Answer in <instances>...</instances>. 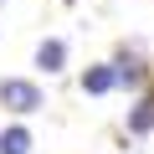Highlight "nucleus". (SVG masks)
<instances>
[{"label":"nucleus","instance_id":"nucleus-3","mask_svg":"<svg viewBox=\"0 0 154 154\" xmlns=\"http://www.w3.org/2000/svg\"><path fill=\"white\" fill-rule=\"evenodd\" d=\"M113 82H118V62H113V67L103 62V67H88V72H82V93H108Z\"/></svg>","mask_w":154,"mask_h":154},{"label":"nucleus","instance_id":"nucleus-5","mask_svg":"<svg viewBox=\"0 0 154 154\" xmlns=\"http://www.w3.org/2000/svg\"><path fill=\"white\" fill-rule=\"evenodd\" d=\"M0 154H31V134L26 128H5L0 134Z\"/></svg>","mask_w":154,"mask_h":154},{"label":"nucleus","instance_id":"nucleus-2","mask_svg":"<svg viewBox=\"0 0 154 154\" xmlns=\"http://www.w3.org/2000/svg\"><path fill=\"white\" fill-rule=\"evenodd\" d=\"M62 62H67V41H62V36H51V41L36 46V67H41V72H62Z\"/></svg>","mask_w":154,"mask_h":154},{"label":"nucleus","instance_id":"nucleus-4","mask_svg":"<svg viewBox=\"0 0 154 154\" xmlns=\"http://www.w3.org/2000/svg\"><path fill=\"white\" fill-rule=\"evenodd\" d=\"M149 128H154V93H144L139 108L128 113V134H149Z\"/></svg>","mask_w":154,"mask_h":154},{"label":"nucleus","instance_id":"nucleus-1","mask_svg":"<svg viewBox=\"0 0 154 154\" xmlns=\"http://www.w3.org/2000/svg\"><path fill=\"white\" fill-rule=\"evenodd\" d=\"M0 108H11V113H36V108H41V88L26 82V77H0Z\"/></svg>","mask_w":154,"mask_h":154},{"label":"nucleus","instance_id":"nucleus-6","mask_svg":"<svg viewBox=\"0 0 154 154\" xmlns=\"http://www.w3.org/2000/svg\"><path fill=\"white\" fill-rule=\"evenodd\" d=\"M118 82H134V88L144 82V62H139V57H128V51L118 57Z\"/></svg>","mask_w":154,"mask_h":154},{"label":"nucleus","instance_id":"nucleus-7","mask_svg":"<svg viewBox=\"0 0 154 154\" xmlns=\"http://www.w3.org/2000/svg\"><path fill=\"white\" fill-rule=\"evenodd\" d=\"M67 5H72V0H67Z\"/></svg>","mask_w":154,"mask_h":154}]
</instances>
